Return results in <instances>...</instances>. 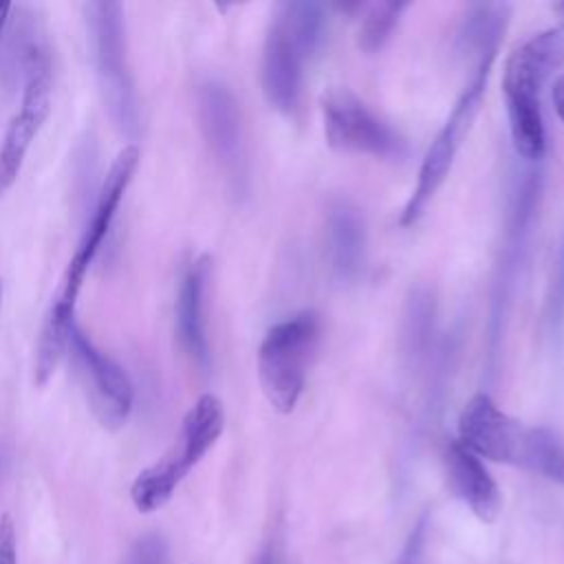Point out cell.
<instances>
[{"mask_svg": "<svg viewBox=\"0 0 564 564\" xmlns=\"http://www.w3.org/2000/svg\"><path fill=\"white\" fill-rule=\"evenodd\" d=\"M494 57H485L476 64V70L469 79V84L463 88L460 97L456 99L449 117L445 119L443 128L438 130V134L434 137V141L430 143L423 163L419 167V178L416 185L401 212V225L410 227L414 225L423 212L427 209L430 200L434 198V194L438 192V187L443 185V181L447 178L452 163L463 145V139L467 137L471 121L480 108L485 88H487V79H489V70H491Z\"/></svg>", "mask_w": 564, "mask_h": 564, "instance_id": "obj_8", "label": "cell"}, {"mask_svg": "<svg viewBox=\"0 0 564 564\" xmlns=\"http://www.w3.org/2000/svg\"><path fill=\"white\" fill-rule=\"evenodd\" d=\"M0 306H2V282H0Z\"/></svg>", "mask_w": 564, "mask_h": 564, "instance_id": "obj_24", "label": "cell"}, {"mask_svg": "<svg viewBox=\"0 0 564 564\" xmlns=\"http://www.w3.org/2000/svg\"><path fill=\"white\" fill-rule=\"evenodd\" d=\"M256 564H293L289 557H286V553L280 549V546H267L260 555H258V560H256Z\"/></svg>", "mask_w": 564, "mask_h": 564, "instance_id": "obj_20", "label": "cell"}, {"mask_svg": "<svg viewBox=\"0 0 564 564\" xmlns=\"http://www.w3.org/2000/svg\"><path fill=\"white\" fill-rule=\"evenodd\" d=\"M0 564H18L15 524L9 513L0 516Z\"/></svg>", "mask_w": 564, "mask_h": 564, "instance_id": "obj_19", "label": "cell"}, {"mask_svg": "<svg viewBox=\"0 0 564 564\" xmlns=\"http://www.w3.org/2000/svg\"><path fill=\"white\" fill-rule=\"evenodd\" d=\"M458 441L480 458L520 467L564 485V438L544 425H524L485 394H474L458 416Z\"/></svg>", "mask_w": 564, "mask_h": 564, "instance_id": "obj_2", "label": "cell"}, {"mask_svg": "<svg viewBox=\"0 0 564 564\" xmlns=\"http://www.w3.org/2000/svg\"><path fill=\"white\" fill-rule=\"evenodd\" d=\"M560 68H564V24L531 35L507 57L502 90L511 143L522 159L538 161L544 154L546 132L540 95L546 79Z\"/></svg>", "mask_w": 564, "mask_h": 564, "instance_id": "obj_3", "label": "cell"}, {"mask_svg": "<svg viewBox=\"0 0 564 564\" xmlns=\"http://www.w3.org/2000/svg\"><path fill=\"white\" fill-rule=\"evenodd\" d=\"M139 148L134 143L119 150V154L112 159L104 183L97 194V203L93 207L90 220L84 227V234L75 247L73 258L68 260L55 293L51 297V304L46 308L37 346H35V364H33V381L35 386H44L53 372L57 370L59 361L66 355L70 330L77 324L75 322V306L77 297L84 284V278L104 242V238L110 231V225L115 220L117 207L132 183V176L139 167Z\"/></svg>", "mask_w": 564, "mask_h": 564, "instance_id": "obj_1", "label": "cell"}, {"mask_svg": "<svg viewBox=\"0 0 564 564\" xmlns=\"http://www.w3.org/2000/svg\"><path fill=\"white\" fill-rule=\"evenodd\" d=\"M196 112L203 139L236 192L247 183L242 112L236 95L220 82L207 79L196 90Z\"/></svg>", "mask_w": 564, "mask_h": 564, "instance_id": "obj_12", "label": "cell"}, {"mask_svg": "<svg viewBox=\"0 0 564 564\" xmlns=\"http://www.w3.org/2000/svg\"><path fill=\"white\" fill-rule=\"evenodd\" d=\"M84 13L90 33L95 73L108 117L121 134L137 137L141 117L134 79L128 66L123 4L104 0L88 2Z\"/></svg>", "mask_w": 564, "mask_h": 564, "instance_id": "obj_6", "label": "cell"}, {"mask_svg": "<svg viewBox=\"0 0 564 564\" xmlns=\"http://www.w3.org/2000/svg\"><path fill=\"white\" fill-rule=\"evenodd\" d=\"M225 427V410L216 394H200L183 416L174 445L161 460L137 474L130 485V500L139 513L159 511L198 465V460L216 445Z\"/></svg>", "mask_w": 564, "mask_h": 564, "instance_id": "obj_5", "label": "cell"}, {"mask_svg": "<svg viewBox=\"0 0 564 564\" xmlns=\"http://www.w3.org/2000/svg\"><path fill=\"white\" fill-rule=\"evenodd\" d=\"M553 104H555L557 117H560L562 123H564V75L557 77V82H555V86H553Z\"/></svg>", "mask_w": 564, "mask_h": 564, "instance_id": "obj_21", "label": "cell"}, {"mask_svg": "<svg viewBox=\"0 0 564 564\" xmlns=\"http://www.w3.org/2000/svg\"><path fill=\"white\" fill-rule=\"evenodd\" d=\"M408 9L405 2H377L368 7L359 26V48L366 53H377L390 40L401 13Z\"/></svg>", "mask_w": 564, "mask_h": 564, "instance_id": "obj_17", "label": "cell"}, {"mask_svg": "<svg viewBox=\"0 0 564 564\" xmlns=\"http://www.w3.org/2000/svg\"><path fill=\"white\" fill-rule=\"evenodd\" d=\"M326 236L335 278L341 282L357 280L366 260V223L361 212L348 200L333 203L326 216Z\"/></svg>", "mask_w": 564, "mask_h": 564, "instance_id": "obj_15", "label": "cell"}, {"mask_svg": "<svg viewBox=\"0 0 564 564\" xmlns=\"http://www.w3.org/2000/svg\"><path fill=\"white\" fill-rule=\"evenodd\" d=\"M509 22L507 4H474L458 31L463 53L476 55V64L485 57H496L500 37Z\"/></svg>", "mask_w": 564, "mask_h": 564, "instance_id": "obj_16", "label": "cell"}, {"mask_svg": "<svg viewBox=\"0 0 564 564\" xmlns=\"http://www.w3.org/2000/svg\"><path fill=\"white\" fill-rule=\"evenodd\" d=\"M322 112L326 141L335 150L388 161H401L408 154L403 137L346 88L330 90L322 99Z\"/></svg>", "mask_w": 564, "mask_h": 564, "instance_id": "obj_10", "label": "cell"}, {"mask_svg": "<svg viewBox=\"0 0 564 564\" xmlns=\"http://www.w3.org/2000/svg\"><path fill=\"white\" fill-rule=\"evenodd\" d=\"M11 9H13V4L0 2V37H2V33H4L7 22H9V13H11Z\"/></svg>", "mask_w": 564, "mask_h": 564, "instance_id": "obj_22", "label": "cell"}, {"mask_svg": "<svg viewBox=\"0 0 564 564\" xmlns=\"http://www.w3.org/2000/svg\"><path fill=\"white\" fill-rule=\"evenodd\" d=\"M22 99L0 141V196L18 181L26 152L51 112L53 66L46 46L31 42L22 51Z\"/></svg>", "mask_w": 564, "mask_h": 564, "instance_id": "obj_9", "label": "cell"}, {"mask_svg": "<svg viewBox=\"0 0 564 564\" xmlns=\"http://www.w3.org/2000/svg\"><path fill=\"white\" fill-rule=\"evenodd\" d=\"M555 11H560L562 15H564V2H560V4H555Z\"/></svg>", "mask_w": 564, "mask_h": 564, "instance_id": "obj_23", "label": "cell"}, {"mask_svg": "<svg viewBox=\"0 0 564 564\" xmlns=\"http://www.w3.org/2000/svg\"><path fill=\"white\" fill-rule=\"evenodd\" d=\"M123 564H170V551H167L165 538L159 533H148L139 538L130 546Z\"/></svg>", "mask_w": 564, "mask_h": 564, "instance_id": "obj_18", "label": "cell"}, {"mask_svg": "<svg viewBox=\"0 0 564 564\" xmlns=\"http://www.w3.org/2000/svg\"><path fill=\"white\" fill-rule=\"evenodd\" d=\"M326 11L317 2H282L262 48V90L267 101L291 115L302 97L304 64L322 48Z\"/></svg>", "mask_w": 564, "mask_h": 564, "instance_id": "obj_4", "label": "cell"}, {"mask_svg": "<svg viewBox=\"0 0 564 564\" xmlns=\"http://www.w3.org/2000/svg\"><path fill=\"white\" fill-rule=\"evenodd\" d=\"M212 258L198 256L183 273L176 295V337L183 352L203 370L209 368V339L205 322V295Z\"/></svg>", "mask_w": 564, "mask_h": 564, "instance_id": "obj_13", "label": "cell"}, {"mask_svg": "<svg viewBox=\"0 0 564 564\" xmlns=\"http://www.w3.org/2000/svg\"><path fill=\"white\" fill-rule=\"evenodd\" d=\"M319 315L315 311H302L273 324L260 341L258 379L275 412L289 414L295 410L319 344Z\"/></svg>", "mask_w": 564, "mask_h": 564, "instance_id": "obj_7", "label": "cell"}, {"mask_svg": "<svg viewBox=\"0 0 564 564\" xmlns=\"http://www.w3.org/2000/svg\"><path fill=\"white\" fill-rule=\"evenodd\" d=\"M66 355H70L75 364L97 421L104 427L123 425L134 405V386L123 366L97 348L79 324L70 330Z\"/></svg>", "mask_w": 564, "mask_h": 564, "instance_id": "obj_11", "label": "cell"}, {"mask_svg": "<svg viewBox=\"0 0 564 564\" xmlns=\"http://www.w3.org/2000/svg\"><path fill=\"white\" fill-rule=\"evenodd\" d=\"M443 460L454 496L469 507L478 520L494 522L502 509V494L480 456L456 438L447 443Z\"/></svg>", "mask_w": 564, "mask_h": 564, "instance_id": "obj_14", "label": "cell"}]
</instances>
